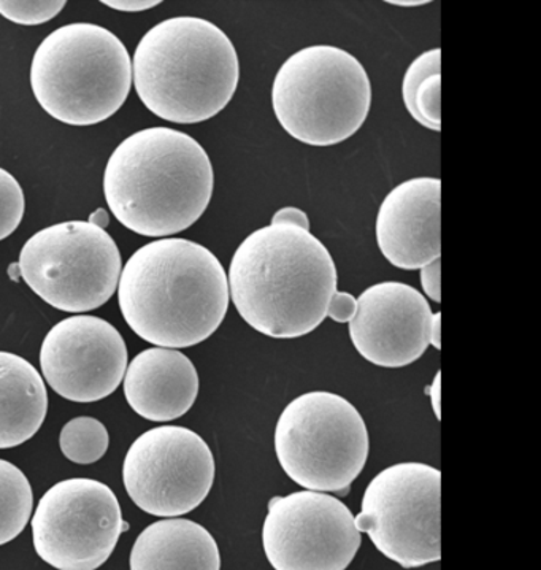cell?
<instances>
[{
  "label": "cell",
  "instance_id": "obj_7",
  "mask_svg": "<svg viewBox=\"0 0 541 570\" xmlns=\"http://www.w3.org/2000/svg\"><path fill=\"white\" fill-rule=\"evenodd\" d=\"M371 452L367 424L348 399L312 391L286 405L275 428L285 474L308 491L348 494Z\"/></svg>",
  "mask_w": 541,
  "mask_h": 570
},
{
  "label": "cell",
  "instance_id": "obj_11",
  "mask_svg": "<svg viewBox=\"0 0 541 570\" xmlns=\"http://www.w3.org/2000/svg\"><path fill=\"white\" fill-rule=\"evenodd\" d=\"M215 458L196 432L160 426L141 434L122 465L134 504L149 515H186L203 504L215 482Z\"/></svg>",
  "mask_w": 541,
  "mask_h": 570
},
{
  "label": "cell",
  "instance_id": "obj_12",
  "mask_svg": "<svg viewBox=\"0 0 541 570\" xmlns=\"http://www.w3.org/2000/svg\"><path fill=\"white\" fill-rule=\"evenodd\" d=\"M361 542L353 512L334 495L305 490L268 502L263 547L275 570H346Z\"/></svg>",
  "mask_w": 541,
  "mask_h": 570
},
{
  "label": "cell",
  "instance_id": "obj_15",
  "mask_svg": "<svg viewBox=\"0 0 541 570\" xmlns=\"http://www.w3.org/2000/svg\"><path fill=\"white\" fill-rule=\"evenodd\" d=\"M442 181L420 177L395 186L376 216V244L404 271L423 269L442 255Z\"/></svg>",
  "mask_w": 541,
  "mask_h": 570
},
{
  "label": "cell",
  "instance_id": "obj_25",
  "mask_svg": "<svg viewBox=\"0 0 541 570\" xmlns=\"http://www.w3.org/2000/svg\"><path fill=\"white\" fill-rule=\"evenodd\" d=\"M356 297H354L353 294L337 291L329 302L327 316H329L331 320H334L335 323H350L351 320L354 318V315H356Z\"/></svg>",
  "mask_w": 541,
  "mask_h": 570
},
{
  "label": "cell",
  "instance_id": "obj_10",
  "mask_svg": "<svg viewBox=\"0 0 541 570\" xmlns=\"http://www.w3.org/2000/svg\"><path fill=\"white\" fill-rule=\"evenodd\" d=\"M117 494L97 480L70 479L43 494L32 518L37 554L58 570H97L117 549L122 532Z\"/></svg>",
  "mask_w": 541,
  "mask_h": 570
},
{
  "label": "cell",
  "instance_id": "obj_29",
  "mask_svg": "<svg viewBox=\"0 0 541 570\" xmlns=\"http://www.w3.org/2000/svg\"><path fill=\"white\" fill-rule=\"evenodd\" d=\"M440 383H442V374L440 372H436L434 383H432L431 386L425 390V393H429V396H431L432 402V409H434L436 420H442V412H440Z\"/></svg>",
  "mask_w": 541,
  "mask_h": 570
},
{
  "label": "cell",
  "instance_id": "obj_24",
  "mask_svg": "<svg viewBox=\"0 0 541 570\" xmlns=\"http://www.w3.org/2000/svg\"><path fill=\"white\" fill-rule=\"evenodd\" d=\"M414 107L423 128L442 130V76H432L417 88Z\"/></svg>",
  "mask_w": 541,
  "mask_h": 570
},
{
  "label": "cell",
  "instance_id": "obj_32",
  "mask_svg": "<svg viewBox=\"0 0 541 570\" xmlns=\"http://www.w3.org/2000/svg\"><path fill=\"white\" fill-rule=\"evenodd\" d=\"M391 6H397V7H421V6H427V0H401V2H397V0H393Z\"/></svg>",
  "mask_w": 541,
  "mask_h": 570
},
{
  "label": "cell",
  "instance_id": "obj_8",
  "mask_svg": "<svg viewBox=\"0 0 541 570\" xmlns=\"http://www.w3.org/2000/svg\"><path fill=\"white\" fill-rule=\"evenodd\" d=\"M18 266L22 281L40 299L70 313L107 304L122 271L117 242L88 222L59 223L33 234Z\"/></svg>",
  "mask_w": 541,
  "mask_h": 570
},
{
  "label": "cell",
  "instance_id": "obj_16",
  "mask_svg": "<svg viewBox=\"0 0 541 570\" xmlns=\"http://www.w3.org/2000/svg\"><path fill=\"white\" fill-rule=\"evenodd\" d=\"M125 396L134 412L149 421L181 419L199 394V374L178 350L148 348L126 368Z\"/></svg>",
  "mask_w": 541,
  "mask_h": 570
},
{
  "label": "cell",
  "instance_id": "obj_21",
  "mask_svg": "<svg viewBox=\"0 0 541 570\" xmlns=\"http://www.w3.org/2000/svg\"><path fill=\"white\" fill-rule=\"evenodd\" d=\"M66 0H0V14L21 26H39L53 20Z\"/></svg>",
  "mask_w": 541,
  "mask_h": 570
},
{
  "label": "cell",
  "instance_id": "obj_22",
  "mask_svg": "<svg viewBox=\"0 0 541 570\" xmlns=\"http://www.w3.org/2000/svg\"><path fill=\"white\" fill-rule=\"evenodd\" d=\"M26 200L17 178L0 167V240L10 237L24 216Z\"/></svg>",
  "mask_w": 541,
  "mask_h": 570
},
{
  "label": "cell",
  "instance_id": "obj_30",
  "mask_svg": "<svg viewBox=\"0 0 541 570\" xmlns=\"http://www.w3.org/2000/svg\"><path fill=\"white\" fill-rule=\"evenodd\" d=\"M431 345L434 348H442V313H434L431 326Z\"/></svg>",
  "mask_w": 541,
  "mask_h": 570
},
{
  "label": "cell",
  "instance_id": "obj_28",
  "mask_svg": "<svg viewBox=\"0 0 541 570\" xmlns=\"http://www.w3.org/2000/svg\"><path fill=\"white\" fill-rule=\"evenodd\" d=\"M102 3L114 10L136 13V11L155 9L160 6V0H106Z\"/></svg>",
  "mask_w": 541,
  "mask_h": 570
},
{
  "label": "cell",
  "instance_id": "obj_20",
  "mask_svg": "<svg viewBox=\"0 0 541 570\" xmlns=\"http://www.w3.org/2000/svg\"><path fill=\"white\" fill-rule=\"evenodd\" d=\"M108 443L110 438L107 428L91 416L70 420L59 435L62 454L77 464H92L102 460Z\"/></svg>",
  "mask_w": 541,
  "mask_h": 570
},
{
  "label": "cell",
  "instance_id": "obj_13",
  "mask_svg": "<svg viewBox=\"0 0 541 570\" xmlns=\"http://www.w3.org/2000/svg\"><path fill=\"white\" fill-rule=\"evenodd\" d=\"M48 385L67 401L91 404L114 394L128 368V346L114 324L91 315L62 320L40 350Z\"/></svg>",
  "mask_w": 541,
  "mask_h": 570
},
{
  "label": "cell",
  "instance_id": "obj_27",
  "mask_svg": "<svg viewBox=\"0 0 541 570\" xmlns=\"http://www.w3.org/2000/svg\"><path fill=\"white\" fill-rule=\"evenodd\" d=\"M279 223L298 226L302 227V229L309 230L308 215L297 207H283L279 208L278 212H275V215L272 216V225H279Z\"/></svg>",
  "mask_w": 541,
  "mask_h": 570
},
{
  "label": "cell",
  "instance_id": "obj_31",
  "mask_svg": "<svg viewBox=\"0 0 541 570\" xmlns=\"http://www.w3.org/2000/svg\"><path fill=\"white\" fill-rule=\"evenodd\" d=\"M88 223L100 227V229H106V227L110 225V216H108L107 210H104V208H97L95 214L89 215Z\"/></svg>",
  "mask_w": 541,
  "mask_h": 570
},
{
  "label": "cell",
  "instance_id": "obj_17",
  "mask_svg": "<svg viewBox=\"0 0 541 570\" xmlns=\"http://www.w3.org/2000/svg\"><path fill=\"white\" fill-rule=\"evenodd\" d=\"M130 570H222L215 538L199 523L171 518L149 524L130 551Z\"/></svg>",
  "mask_w": 541,
  "mask_h": 570
},
{
  "label": "cell",
  "instance_id": "obj_19",
  "mask_svg": "<svg viewBox=\"0 0 541 570\" xmlns=\"http://www.w3.org/2000/svg\"><path fill=\"white\" fill-rule=\"evenodd\" d=\"M33 494L28 476L17 465L0 460V547L24 531L31 520Z\"/></svg>",
  "mask_w": 541,
  "mask_h": 570
},
{
  "label": "cell",
  "instance_id": "obj_1",
  "mask_svg": "<svg viewBox=\"0 0 541 570\" xmlns=\"http://www.w3.org/2000/svg\"><path fill=\"white\" fill-rule=\"evenodd\" d=\"M118 301L130 330L160 348L203 344L229 311L223 264L188 238H160L137 249L119 275Z\"/></svg>",
  "mask_w": 541,
  "mask_h": 570
},
{
  "label": "cell",
  "instance_id": "obj_33",
  "mask_svg": "<svg viewBox=\"0 0 541 570\" xmlns=\"http://www.w3.org/2000/svg\"><path fill=\"white\" fill-rule=\"evenodd\" d=\"M9 277L10 281L18 282L21 278V271L18 263L10 264L9 266Z\"/></svg>",
  "mask_w": 541,
  "mask_h": 570
},
{
  "label": "cell",
  "instance_id": "obj_5",
  "mask_svg": "<svg viewBox=\"0 0 541 570\" xmlns=\"http://www.w3.org/2000/svg\"><path fill=\"white\" fill-rule=\"evenodd\" d=\"M31 87L40 107L58 121L99 125L128 100L132 59L114 32L91 22H72L37 48Z\"/></svg>",
  "mask_w": 541,
  "mask_h": 570
},
{
  "label": "cell",
  "instance_id": "obj_18",
  "mask_svg": "<svg viewBox=\"0 0 541 570\" xmlns=\"http://www.w3.org/2000/svg\"><path fill=\"white\" fill-rule=\"evenodd\" d=\"M47 410V387L39 371L24 357L0 352V450L32 439Z\"/></svg>",
  "mask_w": 541,
  "mask_h": 570
},
{
  "label": "cell",
  "instance_id": "obj_3",
  "mask_svg": "<svg viewBox=\"0 0 541 570\" xmlns=\"http://www.w3.org/2000/svg\"><path fill=\"white\" fill-rule=\"evenodd\" d=\"M215 173L203 145L181 130H138L118 145L104 174V194L122 226L167 237L199 222L212 203Z\"/></svg>",
  "mask_w": 541,
  "mask_h": 570
},
{
  "label": "cell",
  "instance_id": "obj_14",
  "mask_svg": "<svg viewBox=\"0 0 541 570\" xmlns=\"http://www.w3.org/2000/svg\"><path fill=\"white\" fill-rule=\"evenodd\" d=\"M356 301L350 337L368 363L401 368L427 352L434 313L420 291L401 282H383L365 289Z\"/></svg>",
  "mask_w": 541,
  "mask_h": 570
},
{
  "label": "cell",
  "instance_id": "obj_23",
  "mask_svg": "<svg viewBox=\"0 0 541 570\" xmlns=\"http://www.w3.org/2000/svg\"><path fill=\"white\" fill-rule=\"evenodd\" d=\"M432 76H442V50L440 48L417 56L406 70L404 83H402V97H404L406 110L420 125L421 119L417 117L416 107H414V96H416L420 85Z\"/></svg>",
  "mask_w": 541,
  "mask_h": 570
},
{
  "label": "cell",
  "instance_id": "obj_4",
  "mask_svg": "<svg viewBox=\"0 0 541 570\" xmlns=\"http://www.w3.org/2000/svg\"><path fill=\"white\" fill-rule=\"evenodd\" d=\"M132 81L144 106L177 125H197L229 106L240 61L229 37L204 18H170L137 45Z\"/></svg>",
  "mask_w": 541,
  "mask_h": 570
},
{
  "label": "cell",
  "instance_id": "obj_6",
  "mask_svg": "<svg viewBox=\"0 0 541 570\" xmlns=\"http://www.w3.org/2000/svg\"><path fill=\"white\" fill-rule=\"evenodd\" d=\"M272 107L293 139L334 147L351 139L371 114V78L356 56L332 45H313L279 67Z\"/></svg>",
  "mask_w": 541,
  "mask_h": 570
},
{
  "label": "cell",
  "instance_id": "obj_2",
  "mask_svg": "<svg viewBox=\"0 0 541 570\" xmlns=\"http://www.w3.org/2000/svg\"><path fill=\"white\" fill-rule=\"evenodd\" d=\"M227 283L235 308L253 330L272 338H298L327 318L338 274L318 237L279 223L242 242Z\"/></svg>",
  "mask_w": 541,
  "mask_h": 570
},
{
  "label": "cell",
  "instance_id": "obj_26",
  "mask_svg": "<svg viewBox=\"0 0 541 570\" xmlns=\"http://www.w3.org/2000/svg\"><path fill=\"white\" fill-rule=\"evenodd\" d=\"M440 275H442V261L435 259L434 263L421 269V285L429 299L440 304L442 302V286H440Z\"/></svg>",
  "mask_w": 541,
  "mask_h": 570
},
{
  "label": "cell",
  "instance_id": "obj_9",
  "mask_svg": "<svg viewBox=\"0 0 541 570\" xmlns=\"http://www.w3.org/2000/svg\"><path fill=\"white\" fill-rule=\"evenodd\" d=\"M442 472L423 463H401L380 472L354 517L360 532L387 560L404 569L442 560L440 538Z\"/></svg>",
  "mask_w": 541,
  "mask_h": 570
}]
</instances>
